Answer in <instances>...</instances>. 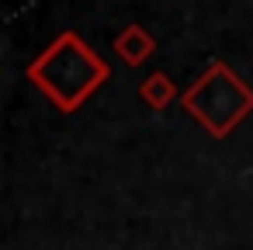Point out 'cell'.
I'll return each instance as SVG.
<instances>
[{"instance_id": "cell-1", "label": "cell", "mask_w": 253, "mask_h": 250, "mask_svg": "<svg viewBox=\"0 0 253 250\" xmlns=\"http://www.w3.org/2000/svg\"><path fill=\"white\" fill-rule=\"evenodd\" d=\"M25 73L59 111L70 115L97 94V87L111 77V66L77 32H63L52 46H45L42 56L28 63Z\"/></svg>"}, {"instance_id": "cell-2", "label": "cell", "mask_w": 253, "mask_h": 250, "mask_svg": "<svg viewBox=\"0 0 253 250\" xmlns=\"http://www.w3.org/2000/svg\"><path fill=\"white\" fill-rule=\"evenodd\" d=\"M180 108L194 122H201L215 139H225L253 111V87L236 77L229 63L211 59L205 73L180 94Z\"/></svg>"}, {"instance_id": "cell-3", "label": "cell", "mask_w": 253, "mask_h": 250, "mask_svg": "<svg viewBox=\"0 0 253 250\" xmlns=\"http://www.w3.org/2000/svg\"><path fill=\"white\" fill-rule=\"evenodd\" d=\"M156 52V39L149 35V28L142 25H125L115 35V56H122L125 66H139Z\"/></svg>"}, {"instance_id": "cell-4", "label": "cell", "mask_w": 253, "mask_h": 250, "mask_svg": "<svg viewBox=\"0 0 253 250\" xmlns=\"http://www.w3.org/2000/svg\"><path fill=\"white\" fill-rule=\"evenodd\" d=\"M139 98L153 108V111H163L173 98H180L177 94V87H173V80L167 77V73H149L142 84H139Z\"/></svg>"}]
</instances>
